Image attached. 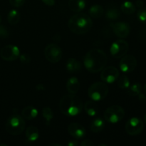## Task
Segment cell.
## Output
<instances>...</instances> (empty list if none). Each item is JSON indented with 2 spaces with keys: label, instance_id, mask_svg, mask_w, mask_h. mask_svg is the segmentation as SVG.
I'll list each match as a JSON object with an SVG mask.
<instances>
[{
  "label": "cell",
  "instance_id": "obj_6",
  "mask_svg": "<svg viewBox=\"0 0 146 146\" xmlns=\"http://www.w3.org/2000/svg\"><path fill=\"white\" fill-rule=\"evenodd\" d=\"M104 115L107 122L115 124L123 119L125 116V111L120 106H111L106 110Z\"/></svg>",
  "mask_w": 146,
  "mask_h": 146
},
{
  "label": "cell",
  "instance_id": "obj_5",
  "mask_svg": "<svg viewBox=\"0 0 146 146\" xmlns=\"http://www.w3.org/2000/svg\"><path fill=\"white\" fill-rule=\"evenodd\" d=\"M108 94V87L104 82H96L91 84L88 88V95L91 100L100 101L107 96Z\"/></svg>",
  "mask_w": 146,
  "mask_h": 146
},
{
  "label": "cell",
  "instance_id": "obj_36",
  "mask_svg": "<svg viewBox=\"0 0 146 146\" xmlns=\"http://www.w3.org/2000/svg\"><path fill=\"white\" fill-rule=\"evenodd\" d=\"M135 6L138 7V9H141L144 7V2L142 0H137L136 2H135Z\"/></svg>",
  "mask_w": 146,
  "mask_h": 146
},
{
  "label": "cell",
  "instance_id": "obj_14",
  "mask_svg": "<svg viewBox=\"0 0 146 146\" xmlns=\"http://www.w3.org/2000/svg\"><path fill=\"white\" fill-rule=\"evenodd\" d=\"M68 131L70 135L75 139H81L86 135V130L83 125L78 123H71L68 127Z\"/></svg>",
  "mask_w": 146,
  "mask_h": 146
},
{
  "label": "cell",
  "instance_id": "obj_9",
  "mask_svg": "<svg viewBox=\"0 0 146 146\" xmlns=\"http://www.w3.org/2000/svg\"><path fill=\"white\" fill-rule=\"evenodd\" d=\"M125 131L128 135L135 136L142 133L144 128V123L140 118L133 117L125 123Z\"/></svg>",
  "mask_w": 146,
  "mask_h": 146
},
{
  "label": "cell",
  "instance_id": "obj_2",
  "mask_svg": "<svg viewBox=\"0 0 146 146\" xmlns=\"http://www.w3.org/2000/svg\"><path fill=\"white\" fill-rule=\"evenodd\" d=\"M84 104L75 94L64 95L59 102V109L63 114L68 117L78 115L82 111Z\"/></svg>",
  "mask_w": 146,
  "mask_h": 146
},
{
  "label": "cell",
  "instance_id": "obj_18",
  "mask_svg": "<svg viewBox=\"0 0 146 146\" xmlns=\"http://www.w3.org/2000/svg\"><path fill=\"white\" fill-rule=\"evenodd\" d=\"M84 109L86 113L88 114L89 116L94 117L96 115H97L98 113V107L95 103V101H87L85 103L84 105Z\"/></svg>",
  "mask_w": 146,
  "mask_h": 146
},
{
  "label": "cell",
  "instance_id": "obj_37",
  "mask_svg": "<svg viewBox=\"0 0 146 146\" xmlns=\"http://www.w3.org/2000/svg\"><path fill=\"white\" fill-rule=\"evenodd\" d=\"M67 145L68 146H76L78 145V142L76 140H72V141H70L69 142H68Z\"/></svg>",
  "mask_w": 146,
  "mask_h": 146
},
{
  "label": "cell",
  "instance_id": "obj_32",
  "mask_svg": "<svg viewBox=\"0 0 146 146\" xmlns=\"http://www.w3.org/2000/svg\"><path fill=\"white\" fill-rule=\"evenodd\" d=\"M26 0H9V3L14 7H20L24 5Z\"/></svg>",
  "mask_w": 146,
  "mask_h": 146
},
{
  "label": "cell",
  "instance_id": "obj_34",
  "mask_svg": "<svg viewBox=\"0 0 146 146\" xmlns=\"http://www.w3.org/2000/svg\"><path fill=\"white\" fill-rule=\"evenodd\" d=\"M41 1L48 7H53L55 4V0H41Z\"/></svg>",
  "mask_w": 146,
  "mask_h": 146
},
{
  "label": "cell",
  "instance_id": "obj_16",
  "mask_svg": "<svg viewBox=\"0 0 146 146\" xmlns=\"http://www.w3.org/2000/svg\"><path fill=\"white\" fill-rule=\"evenodd\" d=\"M68 7L70 9L74 12H81L85 9L86 1L85 0H69Z\"/></svg>",
  "mask_w": 146,
  "mask_h": 146
},
{
  "label": "cell",
  "instance_id": "obj_17",
  "mask_svg": "<svg viewBox=\"0 0 146 146\" xmlns=\"http://www.w3.org/2000/svg\"><path fill=\"white\" fill-rule=\"evenodd\" d=\"M66 67L68 72L76 73L79 71L81 68V64L78 60L74 58H68L66 64Z\"/></svg>",
  "mask_w": 146,
  "mask_h": 146
},
{
  "label": "cell",
  "instance_id": "obj_31",
  "mask_svg": "<svg viewBox=\"0 0 146 146\" xmlns=\"http://www.w3.org/2000/svg\"><path fill=\"white\" fill-rule=\"evenodd\" d=\"M19 58L21 63H22V64H27L31 61V57H30V56L27 54H20Z\"/></svg>",
  "mask_w": 146,
  "mask_h": 146
},
{
  "label": "cell",
  "instance_id": "obj_40",
  "mask_svg": "<svg viewBox=\"0 0 146 146\" xmlns=\"http://www.w3.org/2000/svg\"><path fill=\"white\" fill-rule=\"evenodd\" d=\"M144 91H145V94L146 95V83H145V85H144Z\"/></svg>",
  "mask_w": 146,
  "mask_h": 146
},
{
  "label": "cell",
  "instance_id": "obj_22",
  "mask_svg": "<svg viewBox=\"0 0 146 146\" xmlns=\"http://www.w3.org/2000/svg\"><path fill=\"white\" fill-rule=\"evenodd\" d=\"M105 127V122L100 118H95L90 125V130L93 133H100L104 130Z\"/></svg>",
  "mask_w": 146,
  "mask_h": 146
},
{
  "label": "cell",
  "instance_id": "obj_30",
  "mask_svg": "<svg viewBox=\"0 0 146 146\" xmlns=\"http://www.w3.org/2000/svg\"><path fill=\"white\" fill-rule=\"evenodd\" d=\"M9 35L8 29L7 27L3 25H0V38H7Z\"/></svg>",
  "mask_w": 146,
  "mask_h": 146
},
{
  "label": "cell",
  "instance_id": "obj_25",
  "mask_svg": "<svg viewBox=\"0 0 146 146\" xmlns=\"http://www.w3.org/2000/svg\"><path fill=\"white\" fill-rule=\"evenodd\" d=\"M21 19V15L19 12L15 9H12L9 12L7 16V20H8L9 24L11 25H16L19 23Z\"/></svg>",
  "mask_w": 146,
  "mask_h": 146
},
{
  "label": "cell",
  "instance_id": "obj_21",
  "mask_svg": "<svg viewBox=\"0 0 146 146\" xmlns=\"http://www.w3.org/2000/svg\"><path fill=\"white\" fill-rule=\"evenodd\" d=\"M120 11L113 4L108 6L106 11V17L110 20H116L120 17Z\"/></svg>",
  "mask_w": 146,
  "mask_h": 146
},
{
  "label": "cell",
  "instance_id": "obj_13",
  "mask_svg": "<svg viewBox=\"0 0 146 146\" xmlns=\"http://www.w3.org/2000/svg\"><path fill=\"white\" fill-rule=\"evenodd\" d=\"M115 35L119 38H126L128 36L131 31V27L128 23L118 21L111 24Z\"/></svg>",
  "mask_w": 146,
  "mask_h": 146
},
{
  "label": "cell",
  "instance_id": "obj_8",
  "mask_svg": "<svg viewBox=\"0 0 146 146\" xmlns=\"http://www.w3.org/2000/svg\"><path fill=\"white\" fill-rule=\"evenodd\" d=\"M129 48L128 42L124 39H118L114 41L111 46L110 52L115 58H121L127 54Z\"/></svg>",
  "mask_w": 146,
  "mask_h": 146
},
{
  "label": "cell",
  "instance_id": "obj_41",
  "mask_svg": "<svg viewBox=\"0 0 146 146\" xmlns=\"http://www.w3.org/2000/svg\"><path fill=\"white\" fill-rule=\"evenodd\" d=\"M144 121H145V123H146V113H145V116H144Z\"/></svg>",
  "mask_w": 146,
  "mask_h": 146
},
{
  "label": "cell",
  "instance_id": "obj_28",
  "mask_svg": "<svg viewBox=\"0 0 146 146\" xmlns=\"http://www.w3.org/2000/svg\"><path fill=\"white\" fill-rule=\"evenodd\" d=\"M42 115L44 119L46 120V123L47 125H49L51 120L54 118V113L50 107L46 106L42 109Z\"/></svg>",
  "mask_w": 146,
  "mask_h": 146
},
{
  "label": "cell",
  "instance_id": "obj_23",
  "mask_svg": "<svg viewBox=\"0 0 146 146\" xmlns=\"http://www.w3.org/2000/svg\"><path fill=\"white\" fill-rule=\"evenodd\" d=\"M121 10L125 14H133L136 11V6L130 1H125L121 4Z\"/></svg>",
  "mask_w": 146,
  "mask_h": 146
},
{
  "label": "cell",
  "instance_id": "obj_26",
  "mask_svg": "<svg viewBox=\"0 0 146 146\" xmlns=\"http://www.w3.org/2000/svg\"><path fill=\"white\" fill-rule=\"evenodd\" d=\"M128 93L131 96H137L143 91V86L141 83H135L133 85L130 86L128 88Z\"/></svg>",
  "mask_w": 146,
  "mask_h": 146
},
{
  "label": "cell",
  "instance_id": "obj_38",
  "mask_svg": "<svg viewBox=\"0 0 146 146\" xmlns=\"http://www.w3.org/2000/svg\"><path fill=\"white\" fill-rule=\"evenodd\" d=\"M138 96V98H139V100L141 101H142V102H144V101H146V96L145 94H143L142 92L141 93V94H139V95Z\"/></svg>",
  "mask_w": 146,
  "mask_h": 146
},
{
  "label": "cell",
  "instance_id": "obj_39",
  "mask_svg": "<svg viewBox=\"0 0 146 146\" xmlns=\"http://www.w3.org/2000/svg\"><path fill=\"white\" fill-rule=\"evenodd\" d=\"M50 145H58V146H61L60 144H57V143H51L50 144Z\"/></svg>",
  "mask_w": 146,
  "mask_h": 146
},
{
  "label": "cell",
  "instance_id": "obj_15",
  "mask_svg": "<svg viewBox=\"0 0 146 146\" xmlns=\"http://www.w3.org/2000/svg\"><path fill=\"white\" fill-rule=\"evenodd\" d=\"M80 88L79 80L75 76L71 77L66 82V89L71 94H76Z\"/></svg>",
  "mask_w": 146,
  "mask_h": 146
},
{
  "label": "cell",
  "instance_id": "obj_3",
  "mask_svg": "<svg viewBox=\"0 0 146 146\" xmlns=\"http://www.w3.org/2000/svg\"><path fill=\"white\" fill-rule=\"evenodd\" d=\"M68 25L70 31L74 34H84L91 30L93 21L90 16L78 12L71 17Z\"/></svg>",
  "mask_w": 146,
  "mask_h": 146
},
{
  "label": "cell",
  "instance_id": "obj_1",
  "mask_svg": "<svg viewBox=\"0 0 146 146\" xmlns=\"http://www.w3.org/2000/svg\"><path fill=\"white\" fill-rule=\"evenodd\" d=\"M86 68L92 74L100 72L105 68L107 63V56L102 50L98 48L91 49L84 58Z\"/></svg>",
  "mask_w": 146,
  "mask_h": 146
},
{
  "label": "cell",
  "instance_id": "obj_10",
  "mask_svg": "<svg viewBox=\"0 0 146 146\" xmlns=\"http://www.w3.org/2000/svg\"><path fill=\"white\" fill-rule=\"evenodd\" d=\"M20 51L16 46L9 44L3 47L0 51V56L3 60L7 61H14L19 58Z\"/></svg>",
  "mask_w": 146,
  "mask_h": 146
},
{
  "label": "cell",
  "instance_id": "obj_33",
  "mask_svg": "<svg viewBox=\"0 0 146 146\" xmlns=\"http://www.w3.org/2000/svg\"><path fill=\"white\" fill-rule=\"evenodd\" d=\"M81 146H93L94 145V143L90 140H84L80 143Z\"/></svg>",
  "mask_w": 146,
  "mask_h": 146
},
{
  "label": "cell",
  "instance_id": "obj_20",
  "mask_svg": "<svg viewBox=\"0 0 146 146\" xmlns=\"http://www.w3.org/2000/svg\"><path fill=\"white\" fill-rule=\"evenodd\" d=\"M21 115L24 119L33 120L38 115V111L34 106H27L22 110Z\"/></svg>",
  "mask_w": 146,
  "mask_h": 146
},
{
  "label": "cell",
  "instance_id": "obj_27",
  "mask_svg": "<svg viewBox=\"0 0 146 146\" xmlns=\"http://www.w3.org/2000/svg\"><path fill=\"white\" fill-rule=\"evenodd\" d=\"M118 79V86L121 89L126 90L131 86V82H130L129 78H128V77L126 75L121 76Z\"/></svg>",
  "mask_w": 146,
  "mask_h": 146
},
{
  "label": "cell",
  "instance_id": "obj_4",
  "mask_svg": "<svg viewBox=\"0 0 146 146\" xmlns=\"http://www.w3.org/2000/svg\"><path fill=\"white\" fill-rule=\"evenodd\" d=\"M5 127L9 133L12 135H18L24 131L26 123L23 117L14 114L8 118Z\"/></svg>",
  "mask_w": 146,
  "mask_h": 146
},
{
  "label": "cell",
  "instance_id": "obj_29",
  "mask_svg": "<svg viewBox=\"0 0 146 146\" xmlns=\"http://www.w3.org/2000/svg\"><path fill=\"white\" fill-rule=\"evenodd\" d=\"M137 17L141 22L146 24V7H142L139 9L137 13Z\"/></svg>",
  "mask_w": 146,
  "mask_h": 146
},
{
  "label": "cell",
  "instance_id": "obj_11",
  "mask_svg": "<svg viewBox=\"0 0 146 146\" xmlns=\"http://www.w3.org/2000/svg\"><path fill=\"white\" fill-rule=\"evenodd\" d=\"M119 71L114 66L105 67L101 74V80L106 84H113L119 78Z\"/></svg>",
  "mask_w": 146,
  "mask_h": 146
},
{
  "label": "cell",
  "instance_id": "obj_35",
  "mask_svg": "<svg viewBox=\"0 0 146 146\" xmlns=\"http://www.w3.org/2000/svg\"><path fill=\"white\" fill-rule=\"evenodd\" d=\"M36 89L38 91H45L46 89L45 86L43 84H38V85H36Z\"/></svg>",
  "mask_w": 146,
  "mask_h": 146
},
{
  "label": "cell",
  "instance_id": "obj_12",
  "mask_svg": "<svg viewBox=\"0 0 146 146\" xmlns=\"http://www.w3.org/2000/svg\"><path fill=\"white\" fill-rule=\"evenodd\" d=\"M137 66V60L133 55H126L122 57L120 61V69L123 73H131L135 69Z\"/></svg>",
  "mask_w": 146,
  "mask_h": 146
},
{
  "label": "cell",
  "instance_id": "obj_7",
  "mask_svg": "<svg viewBox=\"0 0 146 146\" xmlns=\"http://www.w3.org/2000/svg\"><path fill=\"white\" fill-rule=\"evenodd\" d=\"M44 56L47 61L56 64L62 58V50L56 44H49L44 49Z\"/></svg>",
  "mask_w": 146,
  "mask_h": 146
},
{
  "label": "cell",
  "instance_id": "obj_24",
  "mask_svg": "<svg viewBox=\"0 0 146 146\" xmlns=\"http://www.w3.org/2000/svg\"><path fill=\"white\" fill-rule=\"evenodd\" d=\"M104 9L102 6L99 4L93 5L89 9V14L91 17L94 19H98L101 17L104 14Z\"/></svg>",
  "mask_w": 146,
  "mask_h": 146
},
{
  "label": "cell",
  "instance_id": "obj_19",
  "mask_svg": "<svg viewBox=\"0 0 146 146\" xmlns=\"http://www.w3.org/2000/svg\"><path fill=\"white\" fill-rule=\"evenodd\" d=\"M39 137V131L35 126H29L26 131V138L29 142H34Z\"/></svg>",
  "mask_w": 146,
  "mask_h": 146
},
{
  "label": "cell",
  "instance_id": "obj_42",
  "mask_svg": "<svg viewBox=\"0 0 146 146\" xmlns=\"http://www.w3.org/2000/svg\"><path fill=\"white\" fill-rule=\"evenodd\" d=\"M1 15H0V24H1Z\"/></svg>",
  "mask_w": 146,
  "mask_h": 146
}]
</instances>
